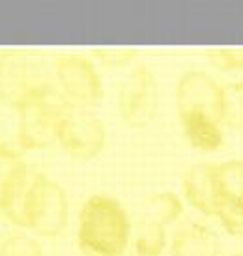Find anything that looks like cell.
I'll list each match as a JSON object with an SVG mask.
<instances>
[{
	"label": "cell",
	"mask_w": 243,
	"mask_h": 256,
	"mask_svg": "<svg viewBox=\"0 0 243 256\" xmlns=\"http://www.w3.org/2000/svg\"><path fill=\"white\" fill-rule=\"evenodd\" d=\"M131 224L120 202L107 194L86 200L79 212L77 243L86 256H124Z\"/></svg>",
	"instance_id": "6da1fadb"
},
{
	"label": "cell",
	"mask_w": 243,
	"mask_h": 256,
	"mask_svg": "<svg viewBox=\"0 0 243 256\" xmlns=\"http://www.w3.org/2000/svg\"><path fill=\"white\" fill-rule=\"evenodd\" d=\"M68 105L54 84L47 86L22 101L17 110V142L22 150L38 152L58 144V124Z\"/></svg>",
	"instance_id": "7a4b0ae2"
},
{
	"label": "cell",
	"mask_w": 243,
	"mask_h": 256,
	"mask_svg": "<svg viewBox=\"0 0 243 256\" xmlns=\"http://www.w3.org/2000/svg\"><path fill=\"white\" fill-rule=\"evenodd\" d=\"M70 215L68 194L62 185L43 174L30 178L21 206V228L42 238H58Z\"/></svg>",
	"instance_id": "3957f363"
},
{
	"label": "cell",
	"mask_w": 243,
	"mask_h": 256,
	"mask_svg": "<svg viewBox=\"0 0 243 256\" xmlns=\"http://www.w3.org/2000/svg\"><path fill=\"white\" fill-rule=\"evenodd\" d=\"M52 84L47 64L26 52L0 54V101L17 108L22 101Z\"/></svg>",
	"instance_id": "277c9868"
},
{
	"label": "cell",
	"mask_w": 243,
	"mask_h": 256,
	"mask_svg": "<svg viewBox=\"0 0 243 256\" xmlns=\"http://www.w3.org/2000/svg\"><path fill=\"white\" fill-rule=\"evenodd\" d=\"M58 146L73 159H94L107 146V129L92 108L66 105L58 124Z\"/></svg>",
	"instance_id": "5b68a950"
},
{
	"label": "cell",
	"mask_w": 243,
	"mask_h": 256,
	"mask_svg": "<svg viewBox=\"0 0 243 256\" xmlns=\"http://www.w3.org/2000/svg\"><path fill=\"white\" fill-rule=\"evenodd\" d=\"M54 80L70 105L92 108L103 100V80L90 58L80 54H60L52 62Z\"/></svg>",
	"instance_id": "8992f818"
},
{
	"label": "cell",
	"mask_w": 243,
	"mask_h": 256,
	"mask_svg": "<svg viewBox=\"0 0 243 256\" xmlns=\"http://www.w3.org/2000/svg\"><path fill=\"white\" fill-rule=\"evenodd\" d=\"M159 108V84L148 66L128 73L118 88V112L128 126L136 129L154 122Z\"/></svg>",
	"instance_id": "52a82bcc"
},
{
	"label": "cell",
	"mask_w": 243,
	"mask_h": 256,
	"mask_svg": "<svg viewBox=\"0 0 243 256\" xmlns=\"http://www.w3.org/2000/svg\"><path fill=\"white\" fill-rule=\"evenodd\" d=\"M222 86L206 72L191 70L180 77L176 84V110L180 116L204 114L221 122Z\"/></svg>",
	"instance_id": "ba28073f"
},
{
	"label": "cell",
	"mask_w": 243,
	"mask_h": 256,
	"mask_svg": "<svg viewBox=\"0 0 243 256\" xmlns=\"http://www.w3.org/2000/svg\"><path fill=\"white\" fill-rule=\"evenodd\" d=\"M28 182V166L21 154L0 144V214L17 226L21 224V206Z\"/></svg>",
	"instance_id": "9c48e42d"
},
{
	"label": "cell",
	"mask_w": 243,
	"mask_h": 256,
	"mask_svg": "<svg viewBox=\"0 0 243 256\" xmlns=\"http://www.w3.org/2000/svg\"><path fill=\"white\" fill-rule=\"evenodd\" d=\"M182 191L187 204L206 217H215L217 194L214 185V164L200 163L191 166L182 178Z\"/></svg>",
	"instance_id": "30bf717a"
},
{
	"label": "cell",
	"mask_w": 243,
	"mask_h": 256,
	"mask_svg": "<svg viewBox=\"0 0 243 256\" xmlns=\"http://www.w3.org/2000/svg\"><path fill=\"white\" fill-rule=\"evenodd\" d=\"M219 240L202 222H189L176 232L170 243V256H219Z\"/></svg>",
	"instance_id": "8fae6325"
},
{
	"label": "cell",
	"mask_w": 243,
	"mask_h": 256,
	"mask_svg": "<svg viewBox=\"0 0 243 256\" xmlns=\"http://www.w3.org/2000/svg\"><path fill=\"white\" fill-rule=\"evenodd\" d=\"M180 124L187 142L194 150L217 152L224 144L221 122L215 118H210L204 114H189V116H180Z\"/></svg>",
	"instance_id": "7c38bea8"
},
{
	"label": "cell",
	"mask_w": 243,
	"mask_h": 256,
	"mask_svg": "<svg viewBox=\"0 0 243 256\" xmlns=\"http://www.w3.org/2000/svg\"><path fill=\"white\" fill-rule=\"evenodd\" d=\"M214 185L217 194V210L221 206L243 204V161L232 159L214 164Z\"/></svg>",
	"instance_id": "4fadbf2b"
},
{
	"label": "cell",
	"mask_w": 243,
	"mask_h": 256,
	"mask_svg": "<svg viewBox=\"0 0 243 256\" xmlns=\"http://www.w3.org/2000/svg\"><path fill=\"white\" fill-rule=\"evenodd\" d=\"M166 249V226L156 220L142 219L135 236L136 256H161Z\"/></svg>",
	"instance_id": "5bb4252c"
},
{
	"label": "cell",
	"mask_w": 243,
	"mask_h": 256,
	"mask_svg": "<svg viewBox=\"0 0 243 256\" xmlns=\"http://www.w3.org/2000/svg\"><path fill=\"white\" fill-rule=\"evenodd\" d=\"M182 212H184V204L174 192H158L146 202L144 219L156 220L159 224L166 226L178 219Z\"/></svg>",
	"instance_id": "9a60e30c"
},
{
	"label": "cell",
	"mask_w": 243,
	"mask_h": 256,
	"mask_svg": "<svg viewBox=\"0 0 243 256\" xmlns=\"http://www.w3.org/2000/svg\"><path fill=\"white\" fill-rule=\"evenodd\" d=\"M221 124L232 129L243 128V80L222 86Z\"/></svg>",
	"instance_id": "2e32d148"
},
{
	"label": "cell",
	"mask_w": 243,
	"mask_h": 256,
	"mask_svg": "<svg viewBox=\"0 0 243 256\" xmlns=\"http://www.w3.org/2000/svg\"><path fill=\"white\" fill-rule=\"evenodd\" d=\"M0 256H43V249L32 236L12 232L0 242Z\"/></svg>",
	"instance_id": "e0dca14e"
},
{
	"label": "cell",
	"mask_w": 243,
	"mask_h": 256,
	"mask_svg": "<svg viewBox=\"0 0 243 256\" xmlns=\"http://www.w3.org/2000/svg\"><path fill=\"white\" fill-rule=\"evenodd\" d=\"M215 217L219 219L222 228L232 238L243 240V204H238V206H221L217 210Z\"/></svg>",
	"instance_id": "ac0fdd59"
},
{
	"label": "cell",
	"mask_w": 243,
	"mask_h": 256,
	"mask_svg": "<svg viewBox=\"0 0 243 256\" xmlns=\"http://www.w3.org/2000/svg\"><path fill=\"white\" fill-rule=\"evenodd\" d=\"M138 54L136 49H94V56L107 68H124Z\"/></svg>",
	"instance_id": "d6986e66"
},
{
	"label": "cell",
	"mask_w": 243,
	"mask_h": 256,
	"mask_svg": "<svg viewBox=\"0 0 243 256\" xmlns=\"http://www.w3.org/2000/svg\"><path fill=\"white\" fill-rule=\"evenodd\" d=\"M212 64L221 70H243V49H219L208 52Z\"/></svg>",
	"instance_id": "ffe728a7"
},
{
	"label": "cell",
	"mask_w": 243,
	"mask_h": 256,
	"mask_svg": "<svg viewBox=\"0 0 243 256\" xmlns=\"http://www.w3.org/2000/svg\"><path fill=\"white\" fill-rule=\"evenodd\" d=\"M230 256H243V252H234V254H230Z\"/></svg>",
	"instance_id": "44dd1931"
}]
</instances>
